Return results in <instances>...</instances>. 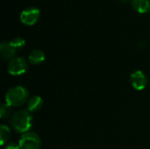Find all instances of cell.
<instances>
[{
	"label": "cell",
	"instance_id": "obj_1",
	"mask_svg": "<svg viewBox=\"0 0 150 149\" xmlns=\"http://www.w3.org/2000/svg\"><path fill=\"white\" fill-rule=\"evenodd\" d=\"M33 115L28 109H23L15 112L11 119V127L18 133L29 132L33 126Z\"/></svg>",
	"mask_w": 150,
	"mask_h": 149
},
{
	"label": "cell",
	"instance_id": "obj_2",
	"mask_svg": "<svg viewBox=\"0 0 150 149\" xmlns=\"http://www.w3.org/2000/svg\"><path fill=\"white\" fill-rule=\"evenodd\" d=\"M29 97V92L23 86H14L9 89L5 94V103L11 107H18L23 105Z\"/></svg>",
	"mask_w": 150,
	"mask_h": 149
},
{
	"label": "cell",
	"instance_id": "obj_3",
	"mask_svg": "<svg viewBox=\"0 0 150 149\" xmlns=\"http://www.w3.org/2000/svg\"><path fill=\"white\" fill-rule=\"evenodd\" d=\"M20 149H40L41 147L40 137L33 132L23 133L18 141Z\"/></svg>",
	"mask_w": 150,
	"mask_h": 149
},
{
	"label": "cell",
	"instance_id": "obj_4",
	"mask_svg": "<svg viewBox=\"0 0 150 149\" xmlns=\"http://www.w3.org/2000/svg\"><path fill=\"white\" fill-rule=\"evenodd\" d=\"M7 69L9 74L11 76H20L25 73L26 70L28 69V62L24 57H14L9 61Z\"/></svg>",
	"mask_w": 150,
	"mask_h": 149
},
{
	"label": "cell",
	"instance_id": "obj_5",
	"mask_svg": "<svg viewBox=\"0 0 150 149\" xmlns=\"http://www.w3.org/2000/svg\"><path fill=\"white\" fill-rule=\"evenodd\" d=\"M40 15V12L38 8L28 7L21 12L20 20L23 24L26 25H33L38 21Z\"/></svg>",
	"mask_w": 150,
	"mask_h": 149
},
{
	"label": "cell",
	"instance_id": "obj_6",
	"mask_svg": "<svg viewBox=\"0 0 150 149\" xmlns=\"http://www.w3.org/2000/svg\"><path fill=\"white\" fill-rule=\"evenodd\" d=\"M130 82H131L132 86L135 90H142L146 88L148 84V78H147V76L142 70H137L131 74Z\"/></svg>",
	"mask_w": 150,
	"mask_h": 149
},
{
	"label": "cell",
	"instance_id": "obj_7",
	"mask_svg": "<svg viewBox=\"0 0 150 149\" xmlns=\"http://www.w3.org/2000/svg\"><path fill=\"white\" fill-rule=\"evenodd\" d=\"M0 53L3 60L11 61L15 57L17 50L11 46L10 41H3L0 44Z\"/></svg>",
	"mask_w": 150,
	"mask_h": 149
},
{
	"label": "cell",
	"instance_id": "obj_8",
	"mask_svg": "<svg viewBox=\"0 0 150 149\" xmlns=\"http://www.w3.org/2000/svg\"><path fill=\"white\" fill-rule=\"evenodd\" d=\"M134 9L140 13L150 11V0H131Z\"/></svg>",
	"mask_w": 150,
	"mask_h": 149
},
{
	"label": "cell",
	"instance_id": "obj_9",
	"mask_svg": "<svg viewBox=\"0 0 150 149\" xmlns=\"http://www.w3.org/2000/svg\"><path fill=\"white\" fill-rule=\"evenodd\" d=\"M43 105V100L40 96H33L27 101V109L31 112H38Z\"/></svg>",
	"mask_w": 150,
	"mask_h": 149
},
{
	"label": "cell",
	"instance_id": "obj_10",
	"mask_svg": "<svg viewBox=\"0 0 150 149\" xmlns=\"http://www.w3.org/2000/svg\"><path fill=\"white\" fill-rule=\"evenodd\" d=\"M44 60H45V54L43 51H41L40 49L33 50L28 56L29 62L31 64H33V65L40 64L41 62L44 61Z\"/></svg>",
	"mask_w": 150,
	"mask_h": 149
},
{
	"label": "cell",
	"instance_id": "obj_11",
	"mask_svg": "<svg viewBox=\"0 0 150 149\" xmlns=\"http://www.w3.org/2000/svg\"><path fill=\"white\" fill-rule=\"evenodd\" d=\"M11 137V130L5 125L0 126V143L2 146L7 144L9 139Z\"/></svg>",
	"mask_w": 150,
	"mask_h": 149
},
{
	"label": "cell",
	"instance_id": "obj_12",
	"mask_svg": "<svg viewBox=\"0 0 150 149\" xmlns=\"http://www.w3.org/2000/svg\"><path fill=\"white\" fill-rule=\"evenodd\" d=\"M10 43L11 44V46H12L17 51L22 49V48L25 46V40H24L23 38H20V37H17V38L12 39V40L10 41Z\"/></svg>",
	"mask_w": 150,
	"mask_h": 149
},
{
	"label": "cell",
	"instance_id": "obj_13",
	"mask_svg": "<svg viewBox=\"0 0 150 149\" xmlns=\"http://www.w3.org/2000/svg\"><path fill=\"white\" fill-rule=\"evenodd\" d=\"M11 113V106L8 104L4 103L1 105L0 107V117L1 119H6L8 118Z\"/></svg>",
	"mask_w": 150,
	"mask_h": 149
},
{
	"label": "cell",
	"instance_id": "obj_14",
	"mask_svg": "<svg viewBox=\"0 0 150 149\" xmlns=\"http://www.w3.org/2000/svg\"><path fill=\"white\" fill-rule=\"evenodd\" d=\"M4 149H20L19 144L15 143V142H9L7 144H5L4 148Z\"/></svg>",
	"mask_w": 150,
	"mask_h": 149
},
{
	"label": "cell",
	"instance_id": "obj_15",
	"mask_svg": "<svg viewBox=\"0 0 150 149\" xmlns=\"http://www.w3.org/2000/svg\"><path fill=\"white\" fill-rule=\"evenodd\" d=\"M121 1H126V0H121Z\"/></svg>",
	"mask_w": 150,
	"mask_h": 149
}]
</instances>
